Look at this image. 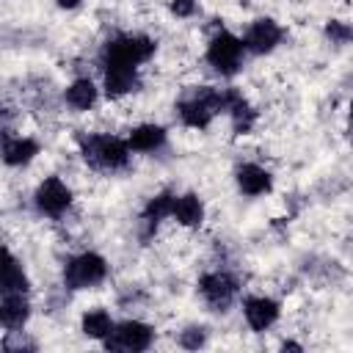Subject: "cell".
I'll list each match as a JSON object with an SVG mask.
<instances>
[{"label": "cell", "instance_id": "obj_1", "mask_svg": "<svg viewBox=\"0 0 353 353\" xmlns=\"http://www.w3.org/2000/svg\"><path fill=\"white\" fill-rule=\"evenodd\" d=\"M77 146H80L83 160L94 171L119 174L132 160L130 141L127 138H119V135H110V132H85V135L77 138Z\"/></svg>", "mask_w": 353, "mask_h": 353}, {"label": "cell", "instance_id": "obj_2", "mask_svg": "<svg viewBox=\"0 0 353 353\" xmlns=\"http://www.w3.org/2000/svg\"><path fill=\"white\" fill-rule=\"evenodd\" d=\"M226 110V88L201 85L176 102V116L190 130H207L218 113Z\"/></svg>", "mask_w": 353, "mask_h": 353}, {"label": "cell", "instance_id": "obj_3", "mask_svg": "<svg viewBox=\"0 0 353 353\" xmlns=\"http://www.w3.org/2000/svg\"><path fill=\"white\" fill-rule=\"evenodd\" d=\"M154 39L146 33H119L113 36L99 55V66H135L141 69L154 58Z\"/></svg>", "mask_w": 353, "mask_h": 353}, {"label": "cell", "instance_id": "obj_4", "mask_svg": "<svg viewBox=\"0 0 353 353\" xmlns=\"http://www.w3.org/2000/svg\"><path fill=\"white\" fill-rule=\"evenodd\" d=\"M248 50L243 44L240 36L229 33V30H218L210 41H207V50H204V58L207 63L212 66L215 74L221 77H234L240 69H243V61H245Z\"/></svg>", "mask_w": 353, "mask_h": 353}, {"label": "cell", "instance_id": "obj_5", "mask_svg": "<svg viewBox=\"0 0 353 353\" xmlns=\"http://www.w3.org/2000/svg\"><path fill=\"white\" fill-rule=\"evenodd\" d=\"M110 273V265L97 251H80L63 265V287L66 290H94Z\"/></svg>", "mask_w": 353, "mask_h": 353}, {"label": "cell", "instance_id": "obj_6", "mask_svg": "<svg viewBox=\"0 0 353 353\" xmlns=\"http://www.w3.org/2000/svg\"><path fill=\"white\" fill-rule=\"evenodd\" d=\"M72 201H74V193L61 176H44L33 190V210L41 218H52V221L63 218Z\"/></svg>", "mask_w": 353, "mask_h": 353}, {"label": "cell", "instance_id": "obj_7", "mask_svg": "<svg viewBox=\"0 0 353 353\" xmlns=\"http://www.w3.org/2000/svg\"><path fill=\"white\" fill-rule=\"evenodd\" d=\"M154 345V328L143 320H121L113 325L108 339L102 342L105 350H121V353H143Z\"/></svg>", "mask_w": 353, "mask_h": 353}, {"label": "cell", "instance_id": "obj_8", "mask_svg": "<svg viewBox=\"0 0 353 353\" xmlns=\"http://www.w3.org/2000/svg\"><path fill=\"white\" fill-rule=\"evenodd\" d=\"M240 284L229 270H210L199 279V295L212 312H226L237 301Z\"/></svg>", "mask_w": 353, "mask_h": 353}, {"label": "cell", "instance_id": "obj_9", "mask_svg": "<svg viewBox=\"0 0 353 353\" xmlns=\"http://www.w3.org/2000/svg\"><path fill=\"white\" fill-rule=\"evenodd\" d=\"M281 39H284V28L270 17H256L243 33V44L251 55H270L281 44Z\"/></svg>", "mask_w": 353, "mask_h": 353}, {"label": "cell", "instance_id": "obj_10", "mask_svg": "<svg viewBox=\"0 0 353 353\" xmlns=\"http://www.w3.org/2000/svg\"><path fill=\"white\" fill-rule=\"evenodd\" d=\"M243 317H245V325L256 334L273 328L281 317V303L270 295H248L243 301Z\"/></svg>", "mask_w": 353, "mask_h": 353}, {"label": "cell", "instance_id": "obj_11", "mask_svg": "<svg viewBox=\"0 0 353 353\" xmlns=\"http://www.w3.org/2000/svg\"><path fill=\"white\" fill-rule=\"evenodd\" d=\"M141 88V69L135 66H102V91L108 99H124Z\"/></svg>", "mask_w": 353, "mask_h": 353}, {"label": "cell", "instance_id": "obj_12", "mask_svg": "<svg viewBox=\"0 0 353 353\" xmlns=\"http://www.w3.org/2000/svg\"><path fill=\"white\" fill-rule=\"evenodd\" d=\"M41 154V143L30 135H14L11 130L3 132V163L8 168H25Z\"/></svg>", "mask_w": 353, "mask_h": 353}, {"label": "cell", "instance_id": "obj_13", "mask_svg": "<svg viewBox=\"0 0 353 353\" xmlns=\"http://www.w3.org/2000/svg\"><path fill=\"white\" fill-rule=\"evenodd\" d=\"M234 185L243 196L259 199V196H268L273 190V174L259 163H243L234 171Z\"/></svg>", "mask_w": 353, "mask_h": 353}, {"label": "cell", "instance_id": "obj_14", "mask_svg": "<svg viewBox=\"0 0 353 353\" xmlns=\"http://www.w3.org/2000/svg\"><path fill=\"white\" fill-rule=\"evenodd\" d=\"M33 309L28 301V292H3L0 298V325L8 331H22L30 320Z\"/></svg>", "mask_w": 353, "mask_h": 353}, {"label": "cell", "instance_id": "obj_15", "mask_svg": "<svg viewBox=\"0 0 353 353\" xmlns=\"http://www.w3.org/2000/svg\"><path fill=\"white\" fill-rule=\"evenodd\" d=\"M99 99V85L91 77H74L66 88H63V102L74 110V113H88Z\"/></svg>", "mask_w": 353, "mask_h": 353}, {"label": "cell", "instance_id": "obj_16", "mask_svg": "<svg viewBox=\"0 0 353 353\" xmlns=\"http://www.w3.org/2000/svg\"><path fill=\"white\" fill-rule=\"evenodd\" d=\"M127 141H130V149H132V152H138V154H152V152H160V149L165 146L168 132H165V127L149 121V124L132 127L130 135H127Z\"/></svg>", "mask_w": 353, "mask_h": 353}, {"label": "cell", "instance_id": "obj_17", "mask_svg": "<svg viewBox=\"0 0 353 353\" xmlns=\"http://www.w3.org/2000/svg\"><path fill=\"white\" fill-rule=\"evenodd\" d=\"M204 215H207V207H204V201H201V196L199 193H179L176 199H174V212H171V218L179 223V226H185V229H199L201 223H204Z\"/></svg>", "mask_w": 353, "mask_h": 353}, {"label": "cell", "instance_id": "obj_18", "mask_svg": "<svg viewBox=\"0 0 353 353\" xmlns=\"http://www.w3.org/2000/svg\"><path fill=\"white\" fill-rule=\"evenodd\" d=\"M113 325H116V320H113L110 312L102 309V306L85 309L83 317H80V331H83V336H88V339H94V342H105L108 334L113 331Z\"/></svg>", "mask_w": 353, "mask_h": 353}, {"label": "cell", "instance_id": "obj_19", "mask_svg": "<svg viewBox=\"0 0 353 353\" xmlns=\"http://www.w3.org/2000/svg\"><path fill=\"white\" fill-rule=\"evenodd\" d=\"M3 292H30V279L8 248L3 254Z\"/></svg>", "mask_w": 353, "mask_h": 353}, {"label": "cell", "instance_id": "obj_20", "mask_svg": "<svg viewBox=\"0 0 353 353\" xmlns=\"http://www.w3.org/2000/svg\"><path fill=\"white\" fill-rule=\"evenodd\" d=\"M174 199H176V193H168V190L154 193V196L146 201V207H143V215H141L143 226L157 229V223H163L165 218H171V212H174Z\"/></svg>", "mask_w": 353, "mask_h": 353}, {"label": "cell", "instance_id": "obj_21", "mask_svg": "<svg viewBox=\"0 0 353 353\" xmlns=\"http://www.w3.org/2000/svg\"><path fill=\"white\" fill-rule=\"evenodd\" d=\"M325 39L336 47H345V44H353V25L350 22H342V19H328L325 22Z\"/></svg>", "mask_w": 353, "mask_h": 353}, {"label": "cell", "instance_id": "obj_22", "mask_svg": "<svg viewBox=\"0 0 353 353\" xmlns=\"http://www.w3.org/2000/svg\"><path fill=\"white\" fill-rule=\"evenodd\" d=\"M176 345L185 347V350H199V347H204V345H207V328H204V325H188V328H182L179 336H176Z\"/></svg>", "mask_w": 353, "mask_h": 353}, {"label": "cell", "instance_id": "obj_23", "mask_svg": "<svg viewBox=\"0 0 353 353\" xmlns=\"http://www.w3.org/2000/svg\"><path fill=\"white\" fill-rule=\"evenodd\" d=\"M171 14L174 17H179V19H188V17H193L196 14V0H171Z\"/></svg>", "mask_w": 353, "mask_h": 353}, {"label": "cell", "instance_id": "obj_24", "mask_svg": "<svg viewBox=\"0 0 353 353\" xmlns=\"http://www.w3.org/2000/svg\"><path fill=\"white\" fill-rule=\"evenodd\" d=\"M55 6H58V8H63V11H74V8H80V6H83V0H55Z\"/></svg>", "mask_w": 353, "mask_h": 353}, {"label": "cell", "instance_id": "obj_25", "mask_svg": "<svg viewBox=\"0 0 353 353\" xmlns=\"http://www.w3.org/2000/svg\"><path fill=\"white\" fill-rule=\"evenodd\" d=\"M281 350H303V347H301L298 342H292V339H284V342H281Z\"/></svg>", "mask_w": 353, "mask_h": 353}, {"label": "cell", "instance_id": "obj_26", "mask_svg": "<svg viewBox=\"0 0 353 353\" xmlns=\"http://www.w3.org/2000/svg\"><path fill=\"white\" fill-rule=\"evenodd\" d=\"M347 119H350V124H353V99H350V105H347Z\"/></svg>", "mask_w": 353, "mask_h": 353}]
</instances>
